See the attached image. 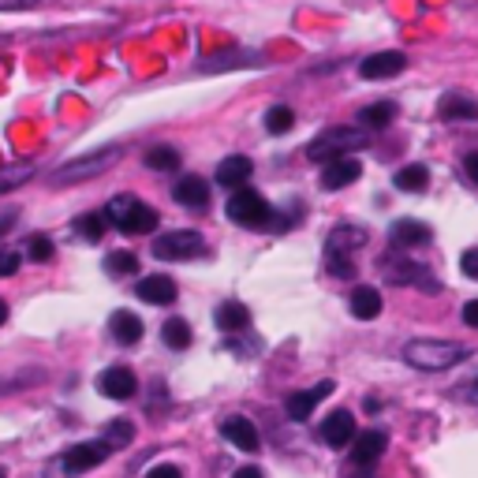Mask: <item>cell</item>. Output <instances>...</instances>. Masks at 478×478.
<instances>
[{
	"mask_svg": "<svg viewBox=\"0 0 478 478\" xmlns=\"http://www.w3.org/2000/svg\"><path fill=\"white\" fill-rule=\"evenodd\" d=\"M404 358H408V367H415V370L437 374V370H449V367L463 363L467 348L456 344V340H411L404 348Z\"/></svg>",
	"mask_w": 478,
	"mask_h": 478,
	"instance_id": "6da1fadb",
	"label": "cell"
},
{
	"mask_svg": "<svg viewBox=\"0 0 478 478\" xmlns=\"http://www.w3.org/2000/svg\"><path fill=\"white\" fill-rule=\"evenodd\" d=\"M105 221L116 224V232H124V235H150L157 224H161L157 221V210L139 203L135 194H116L105 210Z\"/></svg>",
	"mask_w": 478,
	"mask_h": 478,
	"instance_id": "7a4b0ae2",
	"label": "cell"
},
{
	"mask_svg": "<svg viewBox=\"0 0 478 478\" xmlns=\"http://www.w3.org/2000/svg\"><path fill=\"white\" fill-rule=\"evenodd\" d=\"M367 142H370V135H363L358 128H329L307 146V157L317 161V165H329V161H337V157H351Z\"/></svg>",
	"mask_w": 478,
	"mask_h": 478,
	"instance_id": "3957f363",
	"label": "cell"
},
{
	"mask_svg": "<svg viewBox=\"0 0 478 478\" xmlns=\"http://www.w3.org/2000/svg\"><path fill=\"white\" fill-rule=\"evenodd\" d=\"M112 161H120V146L94 150V153H87V157H75V161L60 165V169L49 176V183H53V187H68V183L94 180V176H101L105 169H112Z\"/></svg>",
	"mask_w": 478,
	"mask_h": 478,
	"instance_id": "277c9868",
	"label": "cell"
},
{
	"mask_svg": "<svg viewBox=\"0 0 478 478\" xmlns=\"http://www.w3.org/2000/svg\"><path fill=\"white\" fill-rule=\"evenodd\" d=\"M228 217L244 228H265V224H273L276 213L265 203V194H258L251 187H239V191L228 194Z\"/></svg>",
	"mask_w": 478,
	"mask_h": 478,
	"instance_id": "5b68a950",
	"label": "cell"
},
{
	"mask_svg": "<svg viewBox=\"0 0 478 478\" xmlns=\"http://www.w3.org/2000/svg\"><path fill=\"white\" fill-rule=\"evenodd\" d=\"M381 273H385V281L389 285H419L422 292H442V281L419 262H411L408 255H389L381 262Z\"/></svg>",
	"mask_w": 478,
	"mask_h": 478,
	"instance_id": "8992f818",
	"label": "cell"
},
{
	"mask_svg": "<svg viewBox=\"0 0 478 478\" xmlns=\"http://www.w3.org/2000/svg\"><path fill=\"white\" fill-rule=\"evenodd\" d=\"M203 235H198L194 228H176V232H165L153 239V258L161 262H183V258H194L198 251H203Z\"/></svg>",
	"mask_w": 478,
	"mask_h": 478,
	"instance_id": "52a82bcc",
	"label": "cell"
},
{
	"mask_svg": "<svg viewBox=\"0 0 478 478\" xmlns=\"http://www.w3.org/2000/svg\"><path fill=\"white\" fill-rule=\"evenodd\" d=\"M112 452H109V445L101 442H83V445H71L57 463H60V474L64 478H71V474H87V471H94V467H101L105 460H109Z\"/></svg>",
	"mask_w": 478,
	"mask_h": 478,
	"instance_id": "ba28073f",
	"label": "cell"
},
{
	"mask_svg": "<svg viewBox=\"0 0 478 478\" xmlns=\"http://www.w3.org/2000/svg\"><path fill=\"white\" fill-rule=\"evenodd\" d=\"M389 449V433L385 430H363V433H355V442H351V463L358 471H367L381 460V452Z\"/></svg>",
	"mask_w": 478,
	"mask_h": 478,
	"instance_id": "9c48e42d",
	"label": "cell"
},
{
	"mask_svg": "<svg viewBox=\"0 0 478 478\" xmlns=\"http://www.w3.org/2000/svg\"><path fill=\"white\" fill-rule=\"evenodd\" d=\"M404 68H408V57L400 49H385V53H374V57H367L363 64H358V75L378 83V78H396Z\"/></svg>",
	"mask_w": 478,
	"mask_h": 478,
	"instance_id": "30bf717a",
	"label": "cell"
},
{
	"mask_svg": "<svg viewBox=\"0 0 478 478\" xmlns=\"http://www.w3.org/2000/svg\"><path fill=\"white\" fill-rule=\"evenodd\" d=\"M135 296H139L142 303H153V307H169V303H176L180 288H176L172 276H165V273H150V276H142V281L135 285Z\"/></svg>",
	"mask_w": 478,
	"mask_h": 478,
	"instance_id": "8fae6325",
	"label": "cell"
},
{
	"mask_svg": "<svg viewBox=\"0 0 478 478\" xmlns=\"http://www.w3.org/2000/svg\"><path fill=\"white\" fill-rule=\"evenodd\" d=\"M333 392V381H322V385H314V389H303V392H292L288 400H285V411L292 422H307L314 415V408L326 400V396Z\"/></svg>",
	"mask_w": 478,
	"mask_h": 478,
	"instance_id": "7c38bea8",
	"label": "cell"
},
{
	"mask_svg": "<svg viewBox=\"0 0 478 478\" xmlns=\"http://www.w3.org/2000/svg\"><path fill=\"white\" fill-rule=\"evenodd\" d=\"M322 442H326L329 449H348V445L355 442V415L344 411V408L329 411L326 422H322Z\"/></svg>",
	"mask_w": 478,
	"mask_h": 478,
	"instance_id": "4fadbf2b",
	"label": "cell"
},
{
	"mask_svg": "<svg viewBox=\"0 0 478 478\" xmlns=\"http://www.w3.org/2000/svg\"><path fill=\"white\" fill-rule=\"evenodd\" d=\"M221 433H224V442H228V445H235L239 452H258V445H262L258 426H255L251 419H244V415H232V419H224V422H221Z\"/></svg>",
	"mask_w": 478,
	"mask_h": 478,
	"instance_id": "5bb4252c",
	"label": "cell"
},
{
	"mask_svg": "<svg viewBox=\"0 0 478 478\" xmlns=\"http://www.w3.org/2000/svg\"><path fill=\"white\" fill-rule=\"evenodd\" d=\"M135 389H139V381H135V374L128 367H109V370L98 374V392L112 396V400H131Z\"/></svg>",
	"mask_w": 478,
	"mask_h": 478,
	"instance_id": "9a60e30c",
	"label": "cell"
},
{
	"mask_svg": "<svg viewBox=\"0 0 478 478\" xmlns=\"http://www.w3.org/2000/svg\"><path fill=\"white\" fill-rule=\"evenodd\" d=\"M172 198L183 206V210H206L210 206V183L203 176H180L176 187H172Z\"/></svg>",
	"mask_w": 478,
	"mask_h": 478,
	"instance_id": "2e32d148",
	"label": "cell"
},
{
	"mask_svg": "<svg viewBox=\"0 0 478 478\" xmlns=\"http://www.w3.org/2000/svg\"><path fill=\"white\" fill-rule=\"evenodd\" d=\"M251 172H255L251 157H244V153H232V157H224V161L217 165V183H221V187H228V191H239V187H247Z\"/></svg>",
	"mask_w": 478,
	"mask_h": 478,
	"instance_id": "e0dca14e",
	"label": "cell"
},
{
	"mask_svg": "<svg viewBox=\"0 0 478 478\" xmlns=\"http://www.w3.org/2000/svg\"><path fill=\"white\" fill-rule=\"evenodd\" d=\"M358 176H363V165H358L355 157H337V161H329L322 169V187L326 191H340V187L355 183Z\"/></svg>",
	"mask_w": 478,
	"mask_h": 478,
	"instance_id": "ac0fdd59",
	"label": "cell"
},
{
	"mask_svg": "<svg viewBox=\"0 0 478 478\" xmlns=\"http://www.w3.org/2000/svg\"><path fill=\"white\" fill-rule=\"evenodd\" d=\"M389 239H392V247H426L430 239H433V232H430V224H422V221H396L392 224V232H389Z\"/></svg>",
	"mask_w": 478,
	"mask_h": 478,
	"instance_id": "d6986e66",
	"label": "cell"
},
{
	"mask_svg": "<svg viewBox=\"0 0 478 478\" xmlns=\"http://www.w3.org/2000/svg\"><path fill=\"white\" fill-rule=\"evenodd\" d=\"M367 244V232L363 228H355V224H337L326 239V255H351Z\"/></svg>",
	"mask_w": 478,
	"mask_h": 478,
	"instance_id": "ffe728a7",
	"label": "cell"
},
{
	"mask_svg": "<svg viewBox=\"0 0 478 478\" xmlns=\"http://www.w3.org/2000/svg\"><path fill=\"white\" fill-rule=\"evenodd\" d=\"M109 333L116 337V344H139L142 340V317L139 314H131V310H116L112 317H109Z\"/></svg>",
	"mask_w": 478,
	"mask_h": 478,
	"instance_id": "44dd1931",
	"label": "cell"
},
{
	"mask_svg": "<svg viewBox=\"0 0 478 478\" xmlns=\"http://www.w3.org/2000/svg\"><path fill=\"white\" fill-rule=\"evenodd\" d=\"M381 292L378 288H370V285H358L355 292H351V314L358 317V322H374V317L381 314Z\"/></svg>",
	"mask_w": 478,
	"mask_h": 478,
	"instance_id": "7402d4cb",
	"label": "cell"
},
{
	"mask_svg": "<svg viewBox=\"0 0 478 478\" xmlns=\"http://www.w3.org/2000/svg\"><path fill=\"white\" fill-rule=\"evenodd\" d=\"M437 112L442 120H478V101H471L467 94H445Z\"/></svg>",
	"mask_w": 478,
	"mask_h": 478,
	"instance_id": "603a6c76",
	"label": "cell"
},
{
	"mask_svg": "<svg viewBox=\"0 0 478 478\" xmlns=\"http://www.w3.org/2000/svg\"><path fill=\"white\" fill-rule=\"evenodd\" d=\"M217 326L224 329V333H235V329H247L251 326V310L244 307V303H221L217 307Z\"/></svg>",
	"mask_w": 478,
	"mask_h": 478,
	"instance_id": "cb8c5ba5",
	"label": "cell"
},
{
	"mask_svg": "<svg viewBox=\"0 0 478 478\" xmlns=\"http://www.w3.org/2000/svg\"><path fill=\"white\" fill-rule=\"evenodd\" d=\"M392 183H396V191L419 194V191H426V187H430V169H426V165H404L400 172L392 176Z\"/></svg>",
	"mask_w": 478,
	"mask_h": 478,
	"instance_id": "d4e9b609",
	"label": "cell"
},
{
	"mask_svg": "<svg viewBox=\"0 0 478 478\" xmlns=\"http://www.w3.org/2000/svg\"><path fill=\"white\" fill-rule=\"evenodd\" d=\"M142 165L153 169V172H176L180 169V150H172V146H150L146 157H142Z\"/></svg>",
	"mask_w": 478,
	"mask_h": 478,
	"instance_id": "484cf974",
	"label": "cell"
},
{
	"mask_svg": "<svg viewBox=\"0 0 478 478\" xmlns=\"http://www.w3.org/2000/svg\"><path fill=\"white\" fill-rule=\"evenodd\" d=\"M392 120H396V105L392 101H374V105H367L363 112H358V124H363V128H389L392 124Z\"/></svg>",
	"mask_w": 478,
	"mask_h": 478,
	"instance_id": "4316f807",
	"label": "cell"
},
{
	"mask_svg": "<svg viewBox=\"0 0 478 478\" xmlns=\"http://www.w3.org/2000/svg\"><path fill=\"white\" fill-rule=\"evenodd\" d=\"M292 124H296L292 105H269V112H265V131L269 135H288Z\"/></svg>",
	"mask_w": 478,
	"mask_h": 478,
	"instance_id": "83f0119b",
	"label": "cell"
},
{
	"mask_svg": "<svg viewBox=\"0 0 478 478\" xmlns=\"http://www.w3.org/2000/svg\"><path fill=\"white\" fill-rule=\"evenodd\" d=\"M131 437H135V426H131L128 419H116V422L105 426V437H101V442L109 445V452H116V449H128Z\"/></svg>",
	"mask_w": 478,
	"mask_h": 478,
	"instance_id": "f1b7e54d",
	"label": "cell"
},
{
	"mask_svg": "<svg viewBox=\"0 0 478 478\" xmlns=\"http://www.w3.org/2000/svg\"><path fill=\"white\" fill-rule=\"evenodd\" d=\"M161 340H165V348L183 351L191 344V326L183 322V317H169V322L161 326Z\"/></svg>",
	"mask_w": 478,
	"mask_h": 478,
	"instance_id": "f546056e",
	"label": "cell"
},
{
	"mask_svg": "<svg viewBox=\"0 0 478 478\" xmlns=\"http://www.w3.org/2000/svg\"><path fill=\"white\" fill-rule=\"evenodd\" d=\"M26 180H34V165H0V194L23 187Z\"/></svg>",
	"mask_w": 478,
	"mask_h": 478,
	"instance_id": "4dcf8cb0",
	"label": "cell"
},
{
	"mask_svg": "<svg viewBox=\"0 0 478 478\" xmlns=\"http://www.w3.org/2000/svg\"><path fill=\"white\" fill-rule=\"evenodd\" d=\"M105 269H109L112 276H131V273H139V255H131V251H112V255L105 258Z\"/></svg>",
	"mask_w": 478,
	"mask_h": 478,
	"instance_id": "1f68e13d",
	"label": "cell"
},
{
	"mask_svg": "<svg viewBox=\"0 0 478 478\" xmlns=\"http://www.w3.org/2000/svg\"><path fill=\"white\" fill-rule=\"evenodd\" d=\"M75 232L87 239V244H98V239L105 235V217H98V213H83L75 221Z\"/></svg>",
	"mask_w": 478,
	"mask_h": 478,
	"instance_id": "d6a6232c",
	"label": "cell"
},
{
	"mask_svg": "<svg viewBox=\"0 0 478 478\" xmlns=\"http://www.w3.org/2000/svg\"><path fill=\"white\" fill-rule=\"evenodd\" d=\"M26 255H30V262H49V258L57 255V247H53V239H49V235L34 232V235L26 239Z\"/></svg>",
	"mask_w": 478,
	"mask_h": 478,
	"instance_id": "836d02e7",
	"label": "cell"
},
{
	"mask_svg": "<svg viewBox=\"0 0 478 478\" xmlns=\"http://www.w3.org/2000/svg\"><path fill=\"white\" fill-rule=\"evenodd\" d=\"M326 262H329V273H337V276H355V262L351 258H344V255H326Z\"/></svg>",
	"mask_w": 478,
	"mask_h": 478,
	"instance_id": "e575fe53",
	"label": "cell"
},
{
	"mask_svg": "<svg viewBox=\"0 0 478 478\" xmlns=\"http://www.w3.org/2000/svg\"><path fill=\"white\" fill-rule=\"evenodd\" d=\"M460 269L471 276V281H478V247L463 251V258H460Z\"/></svg>",
	"mask_w": 478,
	"mask_h": 478,
	"instance_id": "d590c367",
	"label": "cell"
},
{
	"mask_svg": "<svg viewBox=\"0 0 478 478\" xmlns=\"http://www.w3.org/2000/svg\"><path fill=\"white\" fill-rule=\"evenodd\" d=\"M146 478H183V471L176 463H157V467L146 471Z\"/></svg>",
	"mask_w": 478,
	"mask_h": 478,
	"instance_id": "8d00e7d4",
	"label": "cell"
},
{
	"mask_svg": "<svg viewBox=\"0 0 478 478\" xmlns=\"http://www.w3.org/2000/svg\"><path fill=\"white\" fill-rule=\"evenodd\" d=\"M19 269V251H0V276H12Z\"/></svg>",
	"mask_w": 478,
	"mask_h": 478,
	"instance_id": "74e56055",
	"label": "cell"
},
{
	"mask_svg": "<svg viewBox=\"0 0 478 478\" xmlns=\"http://www.w3.org/2000/svg\"><path fill=\"white\" fill-rule=\"evenodd\" d=\"M460 317H463V326L478 329V299H467V303H463V310H460Z\"/></svg>",
	"mask_w": 478,
	"mask_h": 478,
	"instance_id": "f35d334b",
	"label": "cell"
},
{
	"mask_svg": "<svg viewBox=\"0 0 478 478\" xmlns=\"http://www.w3.org/2000/svg\"><path fill=\"white\" fill-rule=\"evenodd\" d=\"M37 5H42V0H0V12H26Z\"/></svg>",
	"mask_w": 478,
	"mask_h": 478,
	"instance_id": "ab89813d",
	"label": "cell"
},
{
	"mask_svg": "<svg viewBox=\"0 0 478 478\" xmlns=\"http://www.w3.org/2000/svg\"><path fill=\"white\" fill-rule=\"evenodd\" d=\"M463 172H467V180H474V183H478V150L463 157Z\"/></svg>",
	"mask_w": 478,
	"mask_h": 478,
	"instance_id": "60d3db41",
	"label": "cell"
},
{
	"mask_svg": "<svg viewBox=\"0 0 478 478\" xmlns=\"http://www.w3.org/2000/svg\"><path fill=\"white\" fill-rule=\"evenodd\" d=\"M456 396H460V400H467V404H478V381L467 385V389H456Z\"/></svg>",
	"mask_w": 478,
	"mask_h": 478,
	"instance_id": "b9f144b4",
	"label": "cell"
},
{
	"mask_svg": "<svg viewBox=\"0 0 478 478\" xmlns=\"http://www.w3.org/2000/svg\"><path fill=\"white\" fill-rule=\"evenodd\" d=\"M232 478H265V474H262L258 467H239V471H235Z\"/></svg>",
	"mask_w": 478,
	"mask_h": 478,
	"instance_id": "7bdbcfd3",
	"label": "cell"
},
{
	"mask_svg": "<svg viewBox=\"0 0 478 478\" xmlns=\"http://www.w3.org/2000/svg\"><path fill=\"white\" fill-rule=\"evenodd\" d=\"M12 221H16V210H8V213H0V235H5V232L12 228Z\"/></svg>",
	"mask_w": 478,
	"mask_h": 478,
	"instance_id": "ee69618b",
	"label": "cell"
},
{
	"mask_svg": "<svg viewBox=\"0 0 478 478\" xmlns=\"http://www.w3.org/2000/svg\"><path fill=\"white\" fill-rule=\"evenodd\" d=\"M5 322H8V303L0 299V326H5Z\"/></svg>",
	"mask_w": 478,
	"mask_h": 478,
	"instance_id": "f6af8a7d",
	"label": "cell"
},
{
	"mask_svg": "<svg viewBox=\"0 0 478 478\" xmlns=\"http://www.w3.org/2000/svg\"><path fill=\"white\" fill-rule=\"evenodd\" d=\"M0 478H8V474H5V467H0Z\"/></svg>",
	"mask_w": 478,
	"mask_h": 478,
	"instance_id": "bcb514c9",
	"label": "cell"
}]
</instances>
